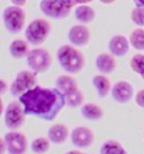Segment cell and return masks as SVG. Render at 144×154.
Returning <instances> with one entry per match:
<instances>
[{"instance_id": "cell-23", "label": "cell", "mask_w": 144, "mask_h": 154, "mask_svg": "<svg viewBox=\"0 0 144 154\" xmlns=\"http://www.w3.org/2000/svg\"><path fill=\"white\" fill-rule=\"evenodd\" d=\"M128 38L130 46H132L137 51H144V29L138 28L131 31Z\"/></svg>"}, {"instance_id": "cell-12", "label": "cell", "mask_w": 144, "mask_h": 154, "mask_svg": "<svg viewBox=\"0 0 144 154\" xmlns=\"http://www.w3.org/2000/svg\"><path fill=\"white\" fill-rule=\"evenodd\" d=\"M90 30L84 24H76L72 25L68 30L67 37L73 47H84L90 42Z\"/></svg>"}, {"instance_id": "cell-13", "label": "cell", "mask_w": 144, "mask_h": 154, "mask_svg": "<svg viewBox=\"0 0 144 154\" xmlns=\"http://www.w3.org/2000/svg\"><path fill=\"white\" fill-rule=\"evenodd\" d=\"M108 48L113 57H118V58L125 57L130 51L128 38L125 35L116 34L110 37V40L108 42Z\"/></svg>"}, {"instance_id": "cell-5", "label": "cell", "mask_w": 144, "mask_h": 154, "mask_svg": "<svg viewBox=\"0 0 144 154\" xmlns=\"http://www.w3.org/2000/svg\"><path fill=\"white\" fill-rule=\"evenodd\" d=\"M25 58L30 71H32L34 73H43L52 65V57L49 52L43 48L30 49Z\"/></svg>"}, {"instance_id": "cell-14", "label": "cell", "mask_w": 144, "mask_h": 154, "mask_svg": "<svg viewBox=\"0 0 144 154\" xmlns=\"http://www.w3.org/2000/svg\"><path fill=\"white\" fill-rule=\"evenodd\" d=\"M96 69L101 72V75H110L116 70V60L109 53H100L95 60Z\"/></svg>"}, {"instance_id": "cell-31", "label": "cell", "mask_w": 144, "mask_h": 154, "mask_svg": "<svg viewBox=\"0 0 144 154\" xmlns=\"http://www.w3.org/2000/svg\"><path fill=\"white\" fill-rule=\"evenodd\" d=\"M6 153V147H5V142L4 138L0 137V154H5Z\"/></svg>"}, {"instance_id": "cell-18", "label": "cell", "mask_w": 144, "mask_h": 154, "mask_svg": "<svg viewBox=\"0 0 144 154\" xmlns=\"http://www.w3.org/2000/svg\"><path fill=\"white\" fill-rule=\"evenodd\" d=\"M77 88H78L77 81L73 77H71L70 75H62L55 79V89H58L62 95H66L67 93H70Z\"/></svg>"}, {"instance_id": "cell-19", "label": "cell", "mask_w": 144, "mask_h": 154, "mask_svg": "<svg viewBox=\"0 0 144 154\" xmlns=\"http://www.w3.org/2000/svg\"><path fill=\"white\" fill-rule=\"evenodd\" d=\"M92 85L96 89V93L100 97H106L110 93V81L104 75H95L92 77Z\"/></svg>"}, {"instance_id": "cell-35", "label": "cell", "mask_w": 144, "mask_h": 154, "mask_svg": "<svg viewBox=\"0 0 144 154\" xmlns=\"http://www.w3.org/2000/svg\"><path fill=\"white\" fill-rule=\"evenodd\" d=\"M65 154H85V153H82V152H79V150L74 149V150H68V152H66Z\"/></svg>"}, {"instance_id": "cell-8", "label": "cell", "mask_w": 144, "mask_h": 154, "mask_svg": "<svg viewBox=\"0 0 144 154\" xmlns=\"http://www.w3.org/2000/svg\"><path fill=\"white\" fill-rule=\"evenodd\" d=\"M6 152L8 154H25L28 150V140L23 132L10 130L4 136Z\"/></svg>"}, {"instance_id": "cell-3", "label": "cell", "mask_w": 144, "mask_h": 154, "mask_svg": "<svg viewBox=\"0 0 144 154\" xmlns=\"http://www.w3.org/2000/svg\"><path fill=\"white\" fill-rule=\"evenodd\" d=\"M52 26L47 19L37 18L28 24L25 28L26 42L32 46H41L50 35Z\"/></svg>"}, {"instance_id": "cell-28", "label": "cell", "mask_w": 144, "mask_h": 154, "mask_svg": "<svg viewBox=\"0 0 144 154\" xmlns=\"http://www.w3.org/2000/svg\"><path fill=\"white\" fill-rule=\"evenodd\" d=\"M60 1H61V4H62L66 8H68V10H71V8H73V7L77 6V4H76L74 0H60Z\"/></svg>"}, {"instance_id": "cell-15", "label": "cell", "mask_w": 144, "mask_h": 154, "mask_svg": "<svg viewBox=\"0 0 144 154\" xmlns=\"http://www.w3.org/2000/svg\"><path fill=\"white\" fill-rule=\"evenodd\" d=\"M70 136V130L64 124H54L48 129L47 138L50 143L54 144H61L64 143Z\"/></svg>"}, {"instance_id": "cell-29", "label": "cell", "mask_w": 144, "mask_h": 154, "mask_svg": "<svg viewBox=\"0 0 144 154\" xmlns=\"http://www.w3.org/2000/svg\"><path fill=\"white\" fill-rule=\"evenodd\" d=\"M7 89H8V85H7V83H6L5 81L0 79V95L5 94V93L7 91Z\"/></svg>"}, {"instance_id": "cell-32", "label": "cell", "mask_w": 144, "mask_h": 154, "mask_svg": "<svg viewBox=\"0 0 144 154\" xmlns=\"http://www.w3.org/2000/svg\"><path fill=\"white\" fill-rule=\"evenodd\" d=\"M136 7H144V0H132Z\"/></svg>"}, {"instance_id": "cell-21", "label": "cell", "mask_w": 144, "mask_h": 154, "mask_svg": "<svg viewBox=\"0 0 144 154\" xmlns=\"http://www.w3.org/2000/svg\"><path fill=\"white\" fill-rule=\"evenodd\" d=\"M100 154H128V153L120 142L115 140H108L102 143L100 148Z\"/></svg>"}, {"instance_id": "cell-2", "label": "cell", "mask_w": 144, "mask_h": 154, "mask_svg": "<svg viewBox=\"0 0 144 154\" xmlns=\"http://www.w3.org/2000/svg\"><path fill=\"white\" fill-rule=\"evenodd\" d=\"M56 58L65 72L76 75L84 69L85 59L83 53L71 45H62L56 51Z\"/></svg>"}, {"instance_id": "cell-10", "label": "cell", "mask_w": 144, "mask_h": 154, "mask_svg": "<svg viewBox=\"0 0 144 154\" xmlns=\"http://www.w3.org/2000/svg\"><path fill=\"white\" fill-rule=\"evenodd\" d=\"M110 95L113 100L118 103H127L134 96L133 85L128 81H118L110 88Z\"/></svg>"}, {"instance_id": "cell-36", "label": "cell", "mask_w": 144, "mask_h": 154, "mask_svg": "<svg viewBox=\"0 0 144 154\" xmlns=\"http://www.w3.org/2000/svg\"><path fill=\"white\" fill-rule=\"evenodd\" d=\"M2 112H4V103H2V100L0 97V117L2 116Z\"/></svg>"}, {"instance_id": "cell-4", "label": "cell", "mask_w": 144, "mask_h": 154, "mask_svg": "<svg viewBox=\"0 0 144 154\" xmlns=\"http://www.w3.org/2000/svg\"><path fill=\"white\" fill-rule=\"evenodd\" d=\"M2 20L5 28L11 34H18L24 29L25 25V12L23 7L8 6L2 12Z\"/></svg>"}, {"instance_id": "cell-27", "label": "cell", "mask_w": 144, "mask_h": 154, "mask_svg": "<svg viewBox=\"0 0 144 154\" xmlns=\"http://www.w3.org/2000/svg\"><path fill=\"white\" fill-rule=\"evenodd\" d=\"M134 101L137 103L138 107L140 108H144V89H140L134 95Z\"/></svg>"}, {"instance_id": "cell-26", "label": "cell", "mask_w": 144, "mask_h": 154, "mask_svg": "<svg viewBox=\"0 0 144 154\" xmlns=\"http://www.w3.org/2000/svg\"><path fill=\"white\" fill-rule=\"evenodd\" d=\"M130 17L132 23H134L137 26H144V7H134L131 11Z\"/></svg>"}, {"instance_id": "cell-17", "label": "cell", "mask_w": 144, "mask_h": 154, "mask_svg": "<svg viewBox=\"0 0 144 154\" xmlns=\"http://www.w3.org/2000/svg\"><path fill=\"white\" fill-rule=\"evenodd\" d=\"M80 113H82L83 118H85L86 120H91V122H97V120L102 119L104 116L103 109L94 102L83 103L80 107Z\"/></svg>"}, {"instance_id": "cell-25", "label": "cell", "mask_w": 144, "mask_h": 154, "mask_svg": "<svg viewBox=\"0 0 144 154\" xmlns=\"http://www.w3.org/2000/svg\"><path fill=\"white\" fill-rule=\"evenodd\" d=\"M130 66L133 72L139 75L144 81V54L137 53L130 59Z\"/></svg>"}, {"instance_id": "cell-9", "label": "cell", "mask_w": 144, "mask_h": 154, "mask_svg": "<svg viewBox=\"0 0 144 154\" xmlns=\"http://www.w3.org/2000/svg\"><path fill=\"white\" fill-rule=\"evenodd\" d=\"M41 12L52 19H64L70 14L68 8H66L60 0H41L40 1Z\"/></svg>"}, {"instance_id": "cell-1", "label": "cell", "mask_w": 144, "mask_h": 154, "mask_svg": "<svg viewBox=\"0 0 144 154\" xmlns=\"http://www.w3.org/2000/svg\"><path fill=\"white\" fill-rule=\"evenodd\" d=\"M19 102L25 116H34L50 122L65 107L64 95L55 88L35 85L19 96Z\"/></svg>"}, {"instance_id": "cell-30", "label": "cell", "mask_w": 144, "mask_h": 154, "mask_svg": "<svg viewBox=\"0 0 144 154\" xmlns=\"http://www.w3.org/2000/svg\"><path fill=\"white\" fill-rule=\"evenodd\" d=\"M12 2L13 6H18V7H23L26 4V0H10Z\"/></svg>"}, {"instance_id": "cell-33", "label": "cell", "mask_w": 144, "mask_h": 154, "mask_svg": "<svg viewBox=\"0 0 144 154\" xmlns=\"http://www.w3.org/2000/svg\"><path fill=\"white\" fill-rule=\"evenodd\" d=\"M74 1H76L77 5H84V4H89V2H91L94 0H74Z\"/></svg>"}, {"instance_id": "cell-6", "label": "cell", "mask_w": 144, "mask_h": 154, "mask_svg": "<svg viewBox=\"0 0 144 154\" xmlns=\"http://www.w3.org/2000/svg\"><path fill=\"white\" fill-rule=\"evenodd\" d=\"M4 122L7 129L18 130L25 123V113L19 101L10 102L4 109Z\"/></svg>"}, {"instance_id": "cell-24", "label": "cell", "mask_w": 144, "mask_h": 154, "mask_svg": "<svg viewBox=\"0 0 144 154\" xmlns=\"http://www.w3.org/2000/svg\"><path fill=\"white\" fill-rule=\"evenodd\" d=\"M50 142L47 137H36L30 143V149L35 154H44L49 150Z\"/></svg>"}, {"instance_id": "cell-16", "label": "cell", "mask_w": 144, "mask_h": 154, "mask_svg": "<svg viewBox=\"0 0 144 154\" xmlns=\"http://www.w3.org/2000/svg\"><path fill=\"white\" fill-rule=\"evenodd\" d=\"M74 17L80 24L85 25V24L94 22L95 17H96V12L89 4L77 5L74 8Z\"/></svg>"}, {"instance_id": "cell-34", "label": "cell", "mask_w": 144, "mask_h": 154, "mask_svg": "<svg viewBox=\"0 0 144 154\" xmlns=\"http://www.w3.org/2000/svg\"><path fill=\"white\" fill-rule=\"evenodd\" d=\"M101 4H104V5H110V4H113V2H115L116 0H98Z\"/></svg>"}, {"instance_id": "cell-11", "label": "cell", "mask_w": 144, "mask_h": 154, "mask_svg": "<svg viewBox=\"0 0 144 154\" xmlns=\"http://www.w3.org/2000/svg\"><path fill=\"white\" fill-rule=\"evenodd\" d=\"M70 138L76 148H88L94 143V132L86 126H76L70 132Z\"/></svg>"}, {"instance_id": "cell-7", "label": "cell", "mask_w": 144, "mask_h": 154, "mask_svg": "<svg viewBox=\"0 0 144 154\" xmlns=\"http://www.w3.org/2000/svg\"><path fill=\"white\" fill-rule=\"evenodd\" d=\"M36 73L30 70H22L17 73L14 81L10 85V93L12 96L19 97L22 94L36 85Z\"/></svg>"}, {"instance_id": "cell-20", "label": "cell", "mask_w": 144, "mask_h": 154, "mask_svg": "<svg viewBox=\"0 0 144 154\" xmlns=\"http://www.w3.org/2000/svg\"><path fill=\"white\" fill-rule=\"evenodd\" d=\"M10 54L12 55V58L14 59H22L24 57H26V54L29 53V43L24 40H14L10 43L8 47Z\"/></svg>"}, {"instance_id": "cell-22", "label": "cell", "mask_w": 144, "mask_h": 154, "mask_svg": "<svg viewBox=\"0 0 144 154\" xmlns=\"http://www.w3.org/2000/svg\"><path fill=\"white\" fill-rule=\"evenodd\" d=\"M64 97H65V106H68L71 108H76V107L82 106L83 100H84L83 93L79 90V88L67 93L66 95H64Z\"/></svg>"}]
</instances>
